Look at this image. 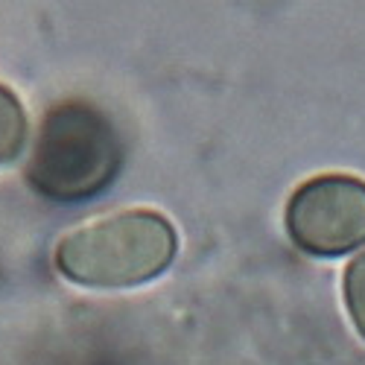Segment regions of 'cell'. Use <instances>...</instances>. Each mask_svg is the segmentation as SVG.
Listing matches in <instances>:
<instances>
[{"label":"cell","mask_w":365,"mask_h":365,"mask_svg":"<svg viewBox=\"0 0 365 365\" xmlns=\"http://www.w3.org/2000/svg\"><path fill=\"white\" fill-rule=\"evenodd\" d=\"M287 231L310 257H342L365 246V178L324 173L307 178L287 202Z\"/></svg>","instance_id":"obj_3"},{"label":"cell","mask_w":365,"mask_h":365,"mask_svg":"<svg viewBox=\"0 0 365 365\" xmlns=\"http://www.w3.org/2000/svg\"><path fill=\"white\" fill-rule=\"evenodd\" d=\"M24 143H26V111L15 91L0 82V167L15 161Z\"/></svg>","instance_id":"obj_4"},{"label":"cell","mask_w":365,"mask_h":365,"mask_svg":"<svg viewBox=\"0 0 365 365\" xmlns=\"http://www.w3.org/2000/svg\"><path fill=\"white\" fill-rule=\"evenodd\" d=\"M342 292H345V304L351 322L356 324V333L365 339V252L356 255L348 269H345V281H342Z\"/></svg>","instance_id":"obj_5"},{"label":"cell","mask_w":365,"mask_h":365,"mask_svg":"<svg viewBox=\"0 0 365 365\" xmlns=\"http://www.w3.org/2000/svg\"><path fill=\"white\" fill-rule=\"evenodd\" d=\"M123 161L117 129L106 111L85 100L47 108L24 167L26 185L50 202H88L100 196Z\"/></svg>","instance_id":"obj_1"},{"label":"cell","mask_w":365,"mask_h":365,"mask_svg":"<svg viewBox=\"0 0 365 365\" xmlns=\"http://www.w3.org/2000/svg\"><path fill=\"white\" fill-rule=\"evenodd\" d=\"M178 252L173 222L155 210H120L85 222L58 240L53 263L71 284L129 289L155 281Z\"/></svg>","instance_id":"obj_2"}]
</instances>
